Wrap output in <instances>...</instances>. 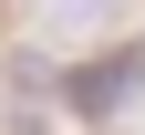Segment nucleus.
<instances>
[{
  "label": "nucleus",
  "mask_w": 145,
  "mask_h": 135,
  "mask_svg": "<svg viewBox=\"0 0 145 135\" xmlns=\"http://www.w3.org/2000/svg\"><path fill=\"white\" fill-rule=\"evenodd\" d=\"M42 11V31H93V21H114V0H31Z\"/></svg>",
  "instance_id": "f257e3e1"
},
{
  "label": "nucleus",
  "mask_w": 145,
  "mask_h": 135,
  "mask_svg": "<svg viewBox=\"0 0 145 135\" xmlns=\"http://www.w3.org/2000/svg\"><path fill=\"white\" fill-rule=\"evenodd\" d=\"M10 135H52V125H42V114H10Z\"/></svg>",
  "instance_id": "f03ea898"
}]
</instances>
